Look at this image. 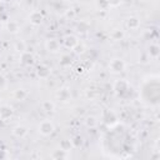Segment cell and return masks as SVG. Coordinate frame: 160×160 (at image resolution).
<instances>
[{
	"instance_id": "cell-11",
	"label": "cell",
	"mask_w": 160,
	"mask_h": 160,
	"mask_svg": "<svg viewBox=\"0 0 160 160\" xmlns=\"http://www.w3.org/2000/svg\"><path fill=\"white\" fill-rule=\"evenodd\" d=\"M5 86V78L2 75H0V89H2Z\"/></svg>"
},
{
	"instance_id": "cell-3",
	"label": "cell",
	"mask_w": 160,
	"mask_h": 160,
	"mask_svg": "<svg viewBox=\"0 0 160 160\" xmlns=\"http://www.w3.org/2000/svg\"><path fill=\"white\" fill-rule=\"evenodd\" d=\"M29 20H30L31 24L39 25V24H41V21H42V15H41L39 11H34V12H31V15L29 16Z\"/></svg>"
},
{
	"instance_id": "cell-2",
	"label": "cell",
	"mask_w": 160,
	"mask_h": 160,
	"mask_svg": "<svg viewBox=\"0 0 160 160\" xmlns=\"http://www.w3.org/2000/svg\"><path fill=\"white\" fill-rule=\"evenodd\" d=\"M109 66H110V69L114 72H121L124 70V68H125V64L120 59H114V60H111V62H110Z\"/></svg>"
},
{
	"instance_id": "cell-4",
	"label": "cell",
	"mask_w": 160,
	"mask_h": 160,
	"mask_svg": "<svg viewBox=\"0 0 160 160\" xmlns=\"http://www.w3.org/2000/svg\"><path fill=\"white\" fill-rule=\"evenodd\" d=\"M12 115V109L10 108V106H1L0 108V118L2 119V120H6V119H9L10 116Z\"/></svg>"
},
{
	"instance_id": "cell-7",
	"label": "cell",
	"mask_w": 160,
	"mask_h": 160,
	"mask_svg": "<svg viewBox=\"0 0 160 160\" xmlns=\"http://www.w3.org/2000/svg\"><path fill=\"white\" fill-rule=\"evenodd\" d=\"M14 96L18 99V100H22L26 98V91L22 90V89H18L15 92H14Z\"/></svg>"
},
{
	"instance_id": "cell-10",
	"label": "cell",
	"mask_w": 160,
	"mask_h": 160,
	"mask_svg": "<svg viewBox=\"0 0 160 160\" xmlns=\"http://www.w3.org/2000/svg\"><path fill=\"white\" fill-rule=\"evenodd\" d=\"M16 50L24 52V51H25V44H24L22 41H21V42H18V44H16Z\"/></svg>"
},
{
	"instance_id": "cell-9",
	"label": "cell",
	"mask_w": 160,
	"mask_h": 160,
	"mask_svg": "<svg viewBox=\"0 0 160 160\" xmlns=\"http://www.w3.org/2000/svg\"><path fill=\"white\" fill-rule=\"evenodd\" d=\"M42 108H44L45 111H51V110L54 109V105H52L51 102H49V101H45V102L42 104Z\"/></svg>"
},
{
	"instance_id": "cell-1",
	"label": "cell",
	"mask_w": 160,
	"mask_h": 160,
	"mask_svg": "<svg viewBox=\"0 0 160 160\" xmlns=\"http://www.w3.org/2000/svg\"><path fill=\"white\" fill-rule=\"evenodd\" d=\"M54 131V124L50 120H42L39 124V132L42 135H50Z\"/></svg>"
},
{
	"instance_id": "cell-6",
	"label": "cell",
	"mask_w": 160,
	"mask_h": 160,
	"mask_svg": "<svg viewBox=\"0 0 160 160\" xmlns=\"http://www.w3.org/2000/svg\"><path fill=\"white\" fill-rule=\"evenodd\" d=\"M46 48L49 51H56L59 49V41L56 39H50L46 42Z\"/></svg>"
},
{
	"instance_id": "cell-8",
	"label": "cell",
	"mask_w": 160,
	"mask_h": 160,
	"mask_svg": "<svg viewBox=\"0 0 160 160\" xmlns=\"http://www.w3.org/2000/svg\"><path fill=\"white\" fill-rule=\"evenodd\" d=\"M8 29H9V31H10V32H16V31L19 30L18 24H16V22H14V21H10V22L8 24Z\"/></svg>"
},
{
	"instance_id": "cell-5",
	"label": "cell",
	"mask_w": 160,
	"mask_h": 160,
	"mask_svg": "<svg viewBox=\"0 0 160 160\" xmlns=\"http://www.w3.org/2000/svg\"><path fill=\"white\" fill-rule=\"evenodd\" d=\"M12 134H14L15 136H18V138H24V136L28 134V130H26V128L19 125V126H15V128H14Z\"/></svg>"
}]
</instances>
